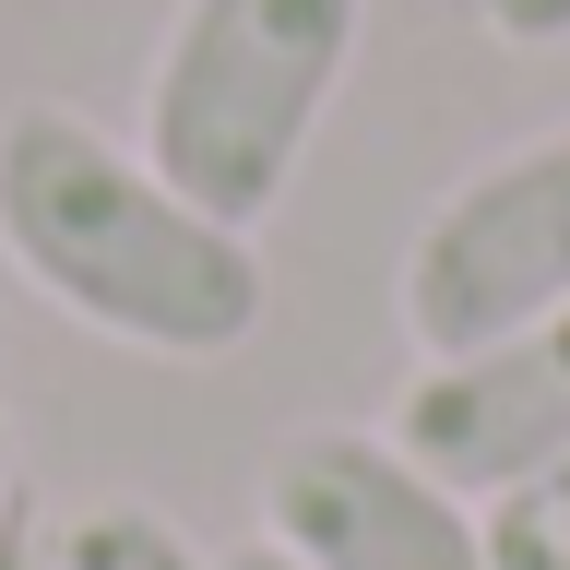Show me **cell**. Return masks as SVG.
Masks as SVG:
<instances>
[{"label": "cell", "instance_id": "6da1fadb", "mask_svg": "<svg viewBox=\"0 0 570 570\" xmlns=\"http://www.w3.org/2000/svg\"><path fill=\"white\" fill-rule=\"evenodd\" d=\"M0 249L12 274L71 309L83 333L167 368L238 356L274 309L262 238L226 214L178 203L142 167V142H107L83 107H0Z\"/></svg>", "mask_w": 570, "mask_h": 570}, {"label": "cell", "instance_id": "7a4b0ae2", "mask_svg": "<svg viewBox=\"0 0 570 570\" xmlns=\"http://www.w3.org/2000/svg\"><path fill=\"white\" fill-rule=\"evenodd\" d=\"M368 0H178L142 71V167L178 203L262 226L309 167L333 83L356 71Z\"/></svg>", "mask_w": 570, "mask_h": 570}, {"label": "cell", "instance_id": "3957f363", "mask_svg": "<svg viewBox=\"0 0 570 570\" xmlns=\"http://www.w3.org/2000/svg\"><path fill=\"white\" fill-rule=\"evenodd\" d=\"M392 309H404L416 356H475L523 321L570 309V119L488 155L475 178H452L416 214Z\"/></svg>", "mask_w": 570, "mask_h": 570}, {"label": "cell", "instance_id": "277c9868", "mask_svg": "<svg viewBox=\"0 0 570 570\" xmlns=\"http://www.w3.org/2000/svg\"><path fill=\"white\" fill-rule=\"evenodd\" d=\"M262 534L297 570H488L475 499L404 463L381 428H297L262 463Z\"/></svg>", "mask_w": 570, "mask_h": 570}, {"label": "cell", "instance_id": "5b68a950", "mask_svg": "<svg viewBox=\"0 0 570 570\" xmlns=\"http://www.w3.org/2000/svg\"><path fill=\"white\" fill-rule=\"evenodd\" d=\"M404 463H428L452 499H499L523 488L534 463L570 452V309L559 321H523L475 356H428L416 381L392 392V428H381Z\"/></svg>", "mask_w": 570, "mask_h": 570}, {"label": "cell", "instance_id": "8992f818", "mask_svg": "<svg viewBox=\"0 0 570 570\" xmlns=\"http://www.w3.org/2000/svg\"><path fill=\"white\" fill-rule=\"evenodd\" d=\"M48 570H214V559L155 511V499H96V511L48 523Z\"/></svg>", "mask_w": 570, "mask_h": 570}, {"label": "cell", "instance_id": "52a82bcc", "mask_svg": "<svg viewBox=\"0 0 570 570\" xmlns=\"http://www.w3.org/2000/svg\"><path fill=\"white\" fill-rule=\"evenodd\" d=\"M475 534H488V570H570V452L534 463L523 488L475 499Z\"/></svg>", "mask_w": 570, "mask_h": 570}, {"label": "cell", "instance_id": "ba28073f", "mask_svg": "<svg viewBox=\"0 0 570 570\" xmlns=\"http://www.w3.org/2000/svg\"><path fill=\"white\" fill-rule=\"evenodd\" d=\"M475 24L499 48H570V0H475Z\"/></svg>", "mask_w": 570, "mask_h": 570}, {"label": "cell", "instance_id": "9c48e42d", "mask_svg": "<svg viewBox=\"0 0 570 570\" xmlns=\"http://www.w3.org/2000/svg\"><path fill=\"white\" fill-rule=\"evenodd\" d=\"M0 570H48V523H36V499H24V488L0 499Z\"/></svg>", "mask_w": 570, "mask_h": 570}, {"label": "cell", "instance_id": "30bf717a", "mask_svg": "<svg viewBox=\"0 0 570 570\" xmlns=\"http://www.w3.org/2000/svg\"><path fill=\"white\" fill-rule=\"evenodd\" d=\"M214 570H297V559H285L274 534H249V547H226V559H214Z\"/></svg>", "mask_w": 570, "mask_h": 570}, {"label": "cell", "instance_id": "8fae6325", "mask_svg": "<svg viewBox=\"0 0 570 570\" xmlns=\"http://www.w3.org/2000/svg\"><path fill=\"white\" fill-rule=\"evenodd\" d=\"M24 488V463H12V404H0V499Z\"/></svg>", "mask_w": 570, "mask_h": 570}]
</instances>
